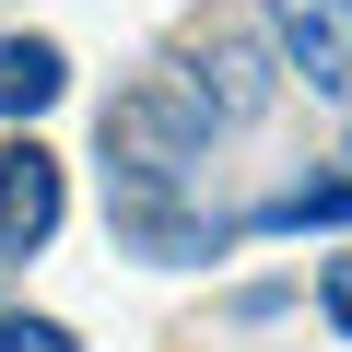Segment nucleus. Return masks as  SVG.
I'll list each match as a JSON object with an SVG mask.
<instances>
[{
    "label": "nucleus",
    "mask_w": 352,
    "mask_h": 352,
    "mask_svg": "<svg viewBox=\"0 0 352 352\" xmlns=\"http://www.w3.org/2000/svg\"><path fill=\"white\" fill-rule=\"evenodd\" d=\"M200 164H212V106L188 82L106 94V176H118V188H188Z\"/></svg>",
    "instance_id": "obj_1"
},
{
    "label": "nucleus",
    "mask_w": 352,
    "mask_h": 352,
    "mask_svg": "<svg viewBox=\"0 0 352 352\" xmlns=\"http://www.w3.org/2000/svg\"><path fill=\"white\" fill-rule=\"evenodd\" d=\"M176 82L212 106V129H247V118L270 106V82H282V47H270V24H200Z\"/></svg>",
    "instance_id": "obj_2"
},
{
    "label": "nucleus",
    "mask_w": 352,
    "mask_h": 352,
    "mask_svg": "<svg viewBox=\"0 0 352 352\" xmlns=\"http://www.w3.org/2000/svg\"><path fill=\"white\" fill-rule=\"evenodd\" d=\"M106 223H118V247H141V258H164V270H188V258H223V247H235V223L200 212L188 188H118V176H106Z\"/></svg>",
    "instance_id": "obj_3"
},
{
    "label": "nucleus",
    "mask_w": 352,
    "mask_h": 352,
    "mask_svg": "<svg viewBox=\"0 0 352 352\" xmlns=\"http://www.w3.org/2000/svg\"><path fill=\"white\" fill-rule=\"evenodd\" d=\"M258 24L317 106H352V0H258Z\"/></svg>",
    "instance_id": "obj_4"
},
{
    "label": "nucleus",
    "mask_w": 352,
    "mask_h": 352,
    "mask_svg": "<svg viewBox=\"0 0 352 352\" xmlns=\"http://www.w3.org/2000/svg\"><path fill=\"white\" fill-rule=\"evenodd\" d=\"M59 212H71L59 153H47V141H12V153H0V258H36V247L59 235Z\"/></svg>",
    "instance_id": "obj_5"
},
{
    "label": "nucleus",
    "mask_w": 352,
    "mask_h": 352,
    "mask_svg": "<svg viewBox=\"0 0 352 352\" xmlns=\"http://www.w3.org/2000/svg\"><path fill=\"white\" fill-rule=\"evenodd\" d=\"M59 82H71V59L47 36H0V118H47Z\"/></svg>",
    "instance_id": "obj_6"
},
{
    "label": "nucleus",
    "mask_w": 352,
    "mask_h": 352,
    "mask_svg": "<svg viewBox=\"0 0 352 352\" xmlns=\"http://www.w3.org/2000/svg\"><path fill=\"white\" fill-rule=\"evenodd\" d=\"M329 223H352V176H305V188H270L247 212V235H329Z\"/></svg>",
    "instance_id": "obj_7"
},
{
    "label": "nucleus",
    "mask_w": 352,
    "mask_h": 352,
    "mask_svg": "<svg viewBox=\"0 0 352 352\" xmlns=\"http://www.w3.org/2000/svg\"><path fill=\"white\" fill-rule=\"evenodd\" d=\"M0 352H82L59 317H0Z\"/></svg>",
    "instance_id": "obj_8"
},
{
    "label": "nucleus",
    "mask_w": 352,
    "mask_h": 352,
    "mask_svg": "<svg viewBox=\"0 0 352 352\" xmlns=\"http://www.w3.org/2000/svg\"><path fill=\"white\" fill-rule=\"evenodd\" d=\"M317 305H329V329L352 340V258H329V270H317Z\"/></svg>",
    "instance_id": "obj_9"
}]
</instances>
